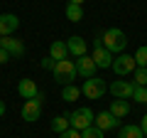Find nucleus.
<instances>
[{
    "mask_svg": "<svg viewBox=\"0 0 147 138\" xmlns=\"http://www.w3.org/2000/svg\"><path fill=\"white\" fill-rule=\"evenodd\" d=\"M100 42H103V47L108 49L110 54H123L125 47H127V37H125V32H123L120 27L105 30L103 35H100Z\"/></svg>",
    "mask_w": 147,
    "mask_h": 138,
    "instance_id": "obj_1",
    "label": "nucleus"
},
{
    "mask_svg": "<svg viewBox=\"0 0 147 138\" xmlns=\"http://www.w3.org/2000/svg\"><path fill=\"white\" fill-rule=\"evenodd\" d=\"M52 74H54V81H59L61 86L74 84V79L79 77V72H76V62H71V59H59V62L54 64Z\"/></svg>",
    "mask_w": 147,
    "mask_h": 138,
    "instance_id": "obj_2",
    "label": "nucleus"
},
{
    "mask_svg": "<svg viewBox=\"0 0 147 138\" xmlns=\"http://www.w3.org/2000/svg\"><path fill=\"white\" fill-rule=\"evenodd\" d=\"M93 111H91L88 106H81L76 109L74 113H69V123H71V128H76V131H86L88 126H93Z\"/></svg>",
    "mask_w": 147,
    "mask_h": 138,
    "instance_id": "obj_3",
    "label": "nucleus"
},
{
    "mask_svg": "<svg viewBox=\"0 0 147 138\" xmlns=\"http://www.w3.org/2000/svg\"><path fill=\"white\" fill-rule=\"evenodd\" d=\"M42 104H44V96L42 94H37L34 99H27L25 101V106H22V121H27V123H34L37 118L42 116Z\"/></svg>",
    "mask_w": 147,
    "mask_h": 138,
    "instance_id": "obj_4",
    "label": "nucleus"
},
{
    "mask_svg": "<svg viewBox=\"0 0 147 138\" xmlns=\"http://www.w3.org/2000/svg\"><path fill=\"white\" fill-rule=\"evenodd\" d=\"M108 91V84L98 77H91V79H84V86H81V94L86 99H100V96Z\"/></svg>",
    "mask_w": 147,
    "mask_h": 138,
    "instance_id": "obj_5",
    "label": "nucleus"
},
{
    "mask_svg": "<svg viewBox=\"0 0 147 138\" xmlns=\"http://www.w3.org/2000/svg\"><path fill=\"white\" fill-rule=\"evenodd\" d=\"M91 57H93V62H96V67H98V69H110V67H113V54L103 47L100 37L93 40V54H91Z\"/></svg>",
    "mask_w": 147,
    "mask_h": 138,
    "instance_id": "obj_6",
    "label": "nucleus"
},
{
    "mask_svg": "<svg viewBox=\"0 0 147 138\" xmlns=\"http://www.w3.org/2000/svg\"><path fill=\"white\" fill-rule=\"evenodd\" d=\"M135 69H137L135 57H130V54H118V57H113V72H115L118 77H127V74H132Z\"/></svg>",
    "mask_w": 147,
    "mask_h": 138,
    "instance_id": "obj_7",
    "label": "nucleus"
},
{
    "mask_svg": "<svg viewBox=\"0 0 147 138\" xmlns=\"http://www.w3.org/2000/svg\"><path fill=\"white\" fill-rule=\"evenodd\" d=\"M20 27V17L12 12H3L0 15V37H12Z\"/></svg>",
    "mask_w": 147,
    "mask_h": 138,
    "instance_id": "obj_8",
    "label": "nucleus"
},
{
    "mask_svg": "<svg viewBox=\"0 0 147 138\" xmlns=\"http://www.w3.org/2000/svg\"><path fill=\"white\" fill-rule=\"evenodd\" d=\"M108 89H110V94L115 96V99H132L135 84H132V81H125V79H115Z\"/></svg>",
    "mask_w": 147,
    "mask_h": 138,
    "instance_id": "obj_9",
    "label": "nucleus"
},
{
    "mask_svg": "<svg viewBox=\"0 0 147 138\" xmlns=\"http://www.w3.org/2000/svg\"><path fill=\"white\" fill-rule=\"evenodd\" d=\"M96 62L91 54H84V57L76 59V72H79V77H84V79H91V77H96Z\"/></svg>",
    "mask_w": 147,
    "mask_h": 138,
    "instance_id": "obj_10",
    "label": "nucleus"
},
{
    "mask_svg": "<svg viewBox=\"0 0 147 138\" xmlns=\"http://www.w3.org/2000/svg\"><path fill=\"white\" fill-rule=\"evenodd\" d=\"M93 126H98L100 131H110V128H118V126H120V118H115L110 111H100V113H96Z\"/></svg>",
    "mask_w": 147,
    "mask_h": 138,
    "instance_id": "obj_11",
    "label": "nucleus"
},
{
    "mask_svg": "<svg viewBox=\"0 0 147 138\" xmlns=\"http://www.w3.org/2000/svg\"><path fill=\"white\" fill-rule=\"evenodd\" d=\"M66 49H69V54H74V57L79 59V57H84V54H86L88 44H86V40L81 37V35H74V37L66 40Z\"/></svg>",
    "mask_w": 147,
    "mask_h": 138,
    "instance_id": "obj_12",
    "label": "nucleus"
},
{
    "mask_svg": "<svg viewBox=\"0 0 147 138\" xmlns=\"http://www.w3.org/2000/svg\"><path fill=\"white\" fill-rule=\"evenodd\" d=\"M0 47L5 49L10 57H22V54H25V44H22V40H17L15 35H12V37H3V44H0Z\"/></svg>",
    "mask_w": 147,
    "mask_h": 138,
    "instance_id": "obj_13",
    "label": "nucleus"
},
{
    "mask_svg": "<svg viewBox=\"0 0 147 138\" xmlns=\"http://www.w3.org/2000/svg\"><path fill=\"white\" fill-rule=\"evenodd\" d=\"M17 94L22 96V99H34L37 94H39V86H37L34 79H20L17 81Z\"/></svg>",
    "mask_w": 147,
    "mask_h": 138,
    "instance_id": "obj_14",
    "label": "nucleus"
},
{
    "mask_svg": "<svg viewBox=\"0 0 147 138\" xmlns=\"http://www.w3.org/2000/svg\"><path fill=\"white\" fill-rule=\"evenodd\" d=\"M49 57H52L54 62H59V59H69L66 42H61V40H54V42L49 44Z\"/></svg>",
    "mask_w": 147,
    "mask_h": 138,
    "instance_id": "obj_15",
    "label": "nucleus"
},
{
    "mask_svg": "<svg viewBox=\"0 0 147 138\" xmlns=\"http://www.w3.org/2000/svg\"><path fill=\"white\" fill-rule=\"evenodd\" d=\"M108 111L115 118H125L127 113H130V104H127V99H113V104H110Z\"/></svg>",
    "mask_w": 147,
    "mask_h": 138,
    "instance_id": "obj_16",
    "label": "nucleus"
},
{
    "mask_svg": "<svg viewBox=\"0 0 147 138\" xmlns=\"http://www.w3.org/2000/svg\"><path fill=\"white\" fill-rule=\"evenodd\" d=\"M118 138H145V133H142L140 126H135V123H127V126H120Z\"/></svg>",
    "mask_w": 147,
    "mask_h": 138,
    "instance_id": "obj_17",
    "label": "nucleus"
},
{
    "mask_svg": "<svg viewBox=\"0 0 147 138\" xmlns=\"http://www.w3.org/2000/svg\"><path fill=\"white\" fill-rule=\"evenodd\" d=\"M66 128H71V123H69V113H59V116L52 118V131L54 133H64Z\"/></svg>",
    "mask_w": 147,
    "mask_h": 138,
    "instance_id": "obj_18",
    "label": "nucleus"
},
{
    "mask_svg": "<svg viewBox=\"0 0 147 138\" xmlns=\"http://www.w3.org/2000/svg\"><path fill=\"white\" fill-rule=\"evenodd\" d=\"M64 12H66V20H71V22H81V20H84V8H81V5L69 3Z\"/></svg>",
    "mask_w": 147,
    "mask_h": 138,
    "instance_id": "obj_19",
    "label": "nucleus"
},
{
    "mask_svg": "<svg viewBox=\"0 0 147 138\" xmlns=\"http://www.w3.org/2000/svg\"><path fill=\"white\" fill-rule=\"evenodd\" d=\"M81 96V86H76V84H66L61 89V99L64 101H76Z\"/></svg>",
    "mask_w": 147,
    "mask_h": 138,
    "instance_id": "obj_20",
    "label": "nucleus"
},
{
    "mask_svg": "<svg viewBox=\"0 0 147 138\" xmlns=\"http://www.w3.org/2000/svg\"><path fill=\"white\" fill-rule=\"evenodd\" d=\"M132 77H135V86H147V67H137Z\"/></svg>",
    "mask_w": 147,
    "mask_h": 138,
    "instance_id": "obj_21",
    "label": "nucleus"
},
{
    "mask_svg": "<svg viewBox=\"0 0 147 138\" xmlns=\"http://www.w3.org/2000/svg\"><path fill=\"white\" fill-rule=\"evenodd\" d=\"M81 138H105V131H100L98 126H88L86 131H81Z\"/></svg>",
    "mask_w": 147,
    "mask_h": 138,
    "instance_id": "obj_22",
    "label": "nucleus"
},
{
    "mask_svg": "<svg viewBox=\"0 0 147 138\" xmlns=\"http://www.w3.org/2000/svg\"><path fill=\"white\" fill-rule=\"evenodd\" d=\"M135 64H137V67H147V44L137 47V52H135Z\"/></svg>",
    "mask_w": 147,
    "mask_h": 138,
    "instance_id": "obj_23",
    "label": "nucleus"
},
{
    "mask_svg": "<svg viewBox=\"0 0 147 138\" xmlns=\"http://www.w3.org/2000/svg\"><path fill=\"white\" fill-rule=\"evenodd\" d=\"M132 99H135L137 104H147V86H135Z\"/></svg>",
    "mask_w": 147,
    "mask_h": 138,
    "instance_id": "obj_24",
    "label": "nucleus"
},
{
    "mask_svg": "<svg viewBox=\"0 0 147 138\" xmlns=\"http://www.w3.org/2000/svg\"><path fill=\"white\" fill-rule=\"evenodd\" d=\"M59 138H81V131H76V128H66L64 133H59Z\"/></svg>",
    "mask_w": 147,
    "mask_h": 138,
    "instance_id": "obj_25",
    "label": "nucleus"
},
{
    "mask_svg": "<svg viewBox=\"0 0 147 138\" xmlns=\"http://www.w3.org/2000/svg\"><path fill=\"white\" fill-rule=\"evenodd\" d=\"M54 64H57V62H54L52 57H44V59H42V67H44V69H49V72L54 69Z\"/></svg>",
    "mask_w": 147,
    "mask_h": 138,
    "instance_id": "obj_26",
    "label": "nucleus"
},
{
    "mask_svg": "<svg viewBox=\"0 0 147 138\" xmlns=\"http://www.w3.org/2000/svg\"><path fill=\"white\" fill-rule=\"evenodd\" d=\"M5 62H10V54H7L3 47H0V64H5Z\"/></svg>",
    "mask_w": 147,
    "mask_h": 138,
    "instance_id": "obj_27",
    "label": "nucleus"
},
{
    "mask_svg": "<svg viewBox=\"0 0 147 138\" xmlns=\"http://www.w3.org/2000/svg\"><path fill=\"white\" fill-rule=\"evenodd\" d=\"M140 128H142V133H145V136H147V113H145V116H142V121H140Z\"/></svg>",
    "mask_w": 147,
    "mask_h": 138,
    "instance_id": "obj_28",
    "label": "nucleus"
},
{
    "mask_svg": "<svg viewBox=\"0 0 147 138\" xmlns=\"http://www.w3.org/2000/svg\"><path fill=\"white\" fill-rule=\"evenodd\" d=\"M3 113H5V101L0 99V116H3Z\"/></svg>",
    "mask_w": 147,
    "mask_h": 138,
    "instance_id": "obj_29",
    "label": "nucleus"
},
{
    "mask_svg": "<svg viewBox=\"0 0 147 138\" xmlns=\"http://www.w3.org/2000/svg\"><path fill=\"white\" fill-rule=\"evenodd\" d=\"M69 3H74V5H84V0H69Z\"/></svg>",
    "mask_w": 147,
    "mask_h": 138,
    "instance_id": "obj_30",
    "label": "nucleus"
},
{
    "mask_svg": "<svg viewBox=\"0 0 147 138\" xmlns=\"http://www.w3.org/2000/svg\"><path fill=\"white\" fill-rule=\"evenodd\" d=\"M0 44H3V37H0Z\"/></svg>",
    "mask_w": 147,
    "mask_h": 138,
    "instance_id": "obj_31",
    "label": "nucleus"
}]
</instances>
